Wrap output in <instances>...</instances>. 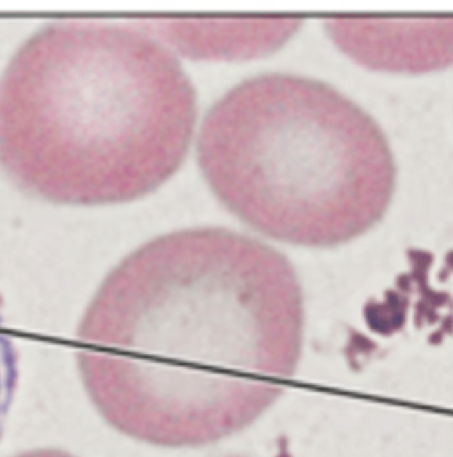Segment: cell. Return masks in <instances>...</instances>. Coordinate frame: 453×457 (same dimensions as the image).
Masks as SVG:
<instances>
[{"label": "cell", "instance_id": "6", "mask_svg": "<svg viewBox=\"0 0 453 457\" xmlns=\"http://www.w3.org/2000/svg\"><path fill=\"white\" fill-rule=\"evenodd\" d=\"M226 457H253V456H226ZM275 457H288V454L284 452V454H278V456H275Z\"/></svg>", "mask_w": 453, "mask_h": 457}, {"label": "cell", "instance_id": "5", "mask_svg": "<svg viewBox=\"0 0 453 457\" xmlns=\"http://www.w3.org/2000/svg\"><path fill=\"white\" fill-rule=\"evenodd\" d=\"M17 457H73V456L67 452H62V450L43 449V450H32V452L20 454V456H17Z\"/></svg>", "mask_w": 453, "mask_h": 457}, {"label": "cell", "instance_id": "2", "mask_svg": "<svg viewBox=\"0 0 453 457\" xmlns=\"http://www.w3.org/2000/svg\"><path fill=\"white\" fill-rule=\"evenodd\" d=\"M195 116L193 85L156 37L57 21L29 37L0 79V165L57 204L135 201L178 172Z\"/></svg>", "mask_w": 453, "mask_h": 457}, {"label": "cell", "instance_id": "1", "mask_svg": "<svg viewBox=\"0 0 453 457\" xmlns=\"http://www.w3.org/2000/svg\"><path fill=\"white\" fill-rule=\"evenodd\" d=\"M303 325L287 257L239 232L188 229L107 276L76 358L112 427L151 445L200 447L246 429L284 394Z\"/></svg>", "mask_w": 453, "mask_h": 457}, {"label": "cell", "instance_id": "3", "mask_svg": "<svg viewBox=\"0 0 453 457\" xmlns=\"http://www.w3.org/2000/svg\"><path fill=\"white\" fill-rule=\"evenodd\" d=\"M207 185L255 231L299 247H338L383 220L397 167L383 130L331 85L253 77L218 99L198 133Z\"/></svg>", "mask_w": 453, "mask_h": 457}, {"label": "cell", "instance_id": "4", "mask_svg": "<svg viewBox=\"0 0 453 457\" xmlns=\"http://www.w3.org/2000/svg\"><path fill=\"white\" fill-rule=\"evenodd\" d=\"M14 379H17V356H14L11 338L6 334L2 314H0V427H2L9 400H11Z\"/></svg>", "mask_w": 453, "mask_h": 457}]
</instances>
